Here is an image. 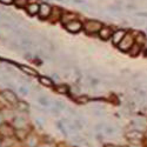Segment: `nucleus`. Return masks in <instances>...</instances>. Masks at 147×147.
I'll use <instances>...</instances> for the list:
<instances>
[{
  "mask_svg": "<svg viewBox=\"0 0 147 147\" xmlns=\"http://www.w3.org/2000/svg\"><path fill=\"white\" fill-rule=\"evenodd\" d=\"M1 142H3V141H1V139H0V146H1Z\"/></svg>",
  "mask_w": 147,
  "mask_h": 147,
  "instance_id": "28",
  "label": "nucleus"
},
{
  "mask_svg": "<svg viewBox=\"0 0 147 147\" xmlns=\"http://www.w3.org/2000/svg\"><path fill=\"white\" fill-rule=\"evenodd\" d=\"M128 31L124 30V28H118V30H114L113 34H112V38H111V42L118 47V45L121 42V40L125 38V35L127 34Z\"/></svg>",
  "mask_w": 147,
  "mask_h": 147,
  "instance_id": "4",
  "label": "nucleus"
},
{
  "mask_svg": "<svg viewBox=\"0 0 147 147\" xmlns=\"http://www.w3.org/2000/svg\"><path fill=\"white\" fill-rule=\"evenodd\" d=\"M0 134H1L3 137H12L13 134H16V131L9 124L3 122V124L0 125Z\"/></svg>",
  "mask_w": 147,
  "mask_h": 147,
  "instance_id": "6",
  "label": "nucleus"
},
{
  "mask_svg": "<svg viewBox=\"0 0 147 147\" xmlns=\"http://www.w3.org/2000/svg\"><path fill=\"white\" fill-rule=\"evenodd\" d=\"M16 134H17V137L19 140H25L27 139V131L25 128H18L16 131Z\"/></svg>",
  "mask_w": 147,
  "mask_h": 147,
  "instance_id": "14",
  "label": "nucleus"
},
{
  "mask_svg": "<svg viewBox=\"0 0 147 147\" xmlns=\"http://www.w3.org/2000/svg\"><path fill=\"white\" fill-rule=\"evenodd\" d=\"M82 28H84V25H82L80 21H78V20H73V21L68 22L67 25H66V30L68 32H71V33H78Z\"/></svg>",
  "mask_w": 147,
  "mask_h": 147,
  "instance_id": "5",
  "label": "nucleus"
},
{
  "mask_svg": "<svg viewBox=\"0 0 147 147\" xmlns=\"http://www.w3.org/2000/svg\"><path fill=\"white\" fill-rule=\"evenodd\" d=\"M77 102H79V104H86V102H88V96H86V95H81V96H78L77 98Z\"/></svg>",
  "mask_w": 147,
  "mask_h": 147,
  "instance_id": "19",
  "label": "nucleus"
},
{
  "mask_svg": "<svg viewBox=\"0 0 147 147\" xmlns=\"http://www.w3.org/2000/svg\"><path fill=\"white\" fill-rule=\"evenodd\" d=\"M39 102L42 105V106H48L50 104H48V100L46 99L45 96H41V98H39Z\"/></svg>",
  "mask_w": 147,
  "mask_h": 147,
  "instance_id": "21",
  "label": "nucleus"
},
{
  "mask_svg": "<svg viewBox=\"0 0 147 147\" xmlns=\"http://www.w3.org/2000/svg\"><path fill=\"white\" fill-rule=\"evenodd\" d=\"M121 147H131V146H127V145H125V146H121Z\"/></svg>",
  "mask_w": 147,
  "mask_h": 147,
  "instance_id": "27",
  "label": "nucleus"
},
{
  "mask_svg": "<svg viewBox=\"0 0 147 147\" xmlns=\"http://www.w3.org/2000/svg\"><path fill=\"white\" fill-rule=\"evenodd\" d=\"M0 3L4 5H11L12 3H14V0H0Z\"/></svg>",
  "mask_w": 147,
  "mask_h": 147,
  "instance_id": "23",
  "label": "nucleus"
},
{
  "mask_svg": "<svg viewBox=\"0 0 147 147\" xmlns=\"http://www.w3.org/2000/svg\"><path fill=\"white\" fill-rule=\"evenodd\" d=\"M104 27L102 22L98 21V20H87L84 24V31L86 32V34L88 35H93V34H99L100 30Z\"/></svg>",
  "mask_w": 147,
  "mask_h": 147,
  "instance_id": "1",
  "label": "nucleus"
},
{
  "mask_svg": "<svg viewBox=\"0 0 147 147\" xmlns=\"http://www.w3.org/2000/svg\"><path fill=\"white\" fill-rule=\"evenodd\" d=\"M55 91L60 94H65V93H68V87L66 86L65 84H59L55 86Z\"/></svg>",
  "mask_w": 147,
  "mask_h": 147,
  "instance_id": "15",
  "label": "nucleus"
},
{
  "mask_svg": "<svg viewBox=\"0 0 147 147\" xmlns=\"http://www.w3.org/2000/svg\"><path fill=\"white\" fill-rule=\"evenodd\" d=\"M126 138L131 142H140L145 138V134L139 129H131L126 133Z\"/></svg>",
  "mask_w": 147,
  "mask_h": 147,
  "instance_id": "3",
  "label": "nucleus"
},
{
  "mask_svg": "<svg viewBox=\"0 0 147 147\" xmlns=\"http://www.w3.org/2000/svg\"><path fill=\"white\" fill-rule=\"evenodd\" d=\"M134 38H136V42L137 44H139L140 46H146V44H147V35L145 34V33H142V32H136L134 31Z\"/></svg>",
  "mask_w": 147,
  "mask_h": 147,
  "instance_id": "11",
  "label": "nucleus"
},
{
  "mask_svg": "<svg viewBox=\"0 0 147 147\" xmlns=\"http://www.w3.org/2000/svg\"><path fill=\"white\" fill-rule=\"evenodd\" d=\"M113 30H112V27H109V26H104L101 30H100V32H99V38L101 39V40H111V38H112V34H113Z\"/></svg>",
  "mask_w": 147,
  "mask_h": 147,
  "instance_id": "8",
  "label": "nucleus"
},
{
  "mask_svg": "<svg viewBox=\"0 0 147 147\" xmlns=\"http://www.w3.org/2000/svg\"><path fill=\"white\" fill-rule=\"evenodd\" d=\"M14 4L17 7H27V0H14Z\"/></svg>",
  "mask_w": 147,
  "mask_h": 147,
  "instance_id": "18",
  "label": "nucleus"
},
{
  "mask_svg": "<svg viewBox=\"0 0 147 147\" xmlns=\"http://www.w3.org/2000/svg\"><path fill=\"white\" fill-rule=\"evenodd\" d=\"M52 7L48 4H41L40 5V9H39V16L41 19H46L52 14Z\"/></svg>",
  "mask_w": 147,
  "mask_h": 147,
  "instance_id": "10",
  "label": "nucleus"
},
{
  "mask_svg": "<svg viewBox=\"0 0 147 147\" xmlns=\"http://www.w3.org/2000/svg\"><path fill=\"white\" fill-rule=\"evenodd\" d=\"M144 51H145V47L144 46H140L139 44H134L132 47H131V50L127 52V54L129 55V57H133V58H136V57H139L141 53H144Z\"/></svg>",
  "mask_w": 147,
  "mask_h": 147,
  "instance_id": "9",
  "label": "nucleus"
},
{
  "mask_svg": "<svg viewBox=\"0 0 147 147\" xmlns=\"http://www.w3.org/2000/svg\"><path fill=\"white\" fill-rule=\"evenodd\" d=\"M105 132H106L107 134H113V133L115 132V129H114V127H111V126H107V127H105Z\"/></svg>",
  "mask_w": 147,
  "mask_h": 147,
  "instance_id": "22",
  "label": "nucleus"
},
{
  "mask_svg": "<svg viewBox=\"0 0 147 147\" xmlns=\"http://www.w3.org/2000/svg\"><path fill=\"white\" fill-rule=\"evenodd\" d=\"M20 69L22 71V72H25V73H27V74H30V76H36L38 73H36L33 68H31V67H26V66H20Z\"/></svg>",
  "mask_w": 147,
  "mask_h": 147,
  "instance_id": "17",
  "label": "nucleus"
},
{
  "mask_svg": "<svg viewBox=\"0 0 147 147\" xmlns=\"http://www.w3.org/2000/svg\"><path fill=\"white\" fill-rule=\"evenodd\" d=\"M18 108L20 109V111H26V109L28 108V106L25 104V102H22V101H20V102H18Z\"/></svg>",
  "mask_w": 147,
  "mask_h": 147,
  "instance_id": "20",
  "label": "nucleus"
},
{
  "mask_svg": "<svg viewBox=\"0 0 147 147\" xmlns=\"http://www.w3.org/2000/svg\"><path fill=\"white\" fill-rule=\"evenodd\" d=\"M19 91L22 93V94H27L28 93V90H26V88H24V87H20L19 88Z\"/></svg>",
  "mask_w": 147,
  "mask_h": 147,
  "instance_id": "24",
  "label": "nucleus"
},
{
  "mask_svg": "<svg viewBox=\"0 0 147 147\" xmlns=\"http://www.w3.org/2000/svg\"><path fill=\"white\" fill-rule=\"evenodd\" d=\"M134 44H136V38H134V31H131V32H127V34L125 35V38L122 39L121 42L118 45V48H119L121 52L127 53Z\"/></svg>",
  "mask_w": 147,
  "mask_h": 147,
  "instance_id": "2",
  "label": "nucleus"
},
{
  "mask_svg": "<svg viewBox=\"0 0 147 147\" xmlns=\"http://www.w3.org/2000/svg\"><path fill=\"white\" fill-rule=\"evenodd\" d=\"M39 82L41 85H44V86H47V87H50V86L53 85V81L50 78H46V77H40L39 78Z\"/></svg>",
  "mask_w": 147,
  "mask_h": 147,
  "instance_id": "16",
  "label": "nucleus"
},
{
  "mask_svg": "<svg viewBox=\"0 0 147 147\" xmlns=\"http://www.w3.org/2000/svg\"><path fill=\"white\" fill-rule=\"evenodd\" d=\"M39 9H40V5L36 4V3H32L28 4L26 7V11L30 16H35V14H39Z\"/></svg>",
  "mask_w": 147,
  "mask_h": 147,
  "instance_id": "12",
  "label": "nucleus"
},
{
  "mask_svg": "<svg viewBox=\"0 0 147 147\" xmlns=\"http://www.w3.org/2000/svg\"><path fill=\"white\" fill-rule=\"evenodd\" d=\"M144 54H145V55H146V57H147V47H146V48H145V51H144Z\"/></svg>",
  "mask_w": 147,
  "mask_h": 147,
  "instance_id": "26",
  "label": "nucleus"
},
{
  "mask_svg": "<svg viewBox=\"0 0 147 147\" xmlns=\"http://www.w3.org/2000/svg\"><path fill=\"white\" fill-rule=\"evenodd\" d=\"M73 20H76V14L67 13V12L64 14H61V21H63V24H65V25H67L68 22H71Z\"/></svg>",
  "mask_w": 147,
  "mask_h": 147,
  "instance_id": "13",
  "label": "nucleus"
},
{
  "mask_svg": "<svg viewBox=\"0 0 147 147\" xmlns=\"http://www.w3.org/2000/svg\"><path fill=\"white\" fill-rule=\"evenodd\" d=\"M105 147H118V146H115V145H111V144H109V145H105Z\"/></svg>",
  "mask_w": 147,
  "mask_h": 147,
  "instance_id": "25",
  "label": "nucleus"
},
{
  "mask_svg": "<svg viewBox=\"0 0 147 147\" xmlns=\"http://www.w3.org/2000/svg\"><path fill=\"white\" fill-rule=\"evenodd\" d=\"M3 96H4V99L6 100V101H8L9 104H12V105H18V98H17V95H16V93L13 92V91H9V90H5L4 92H3Z\"/></svg>",
  "mask_w": 147,
  "mask_h": 147,
  "instance_id": "7",
  "label": "nucleus"
}]
</instances>
